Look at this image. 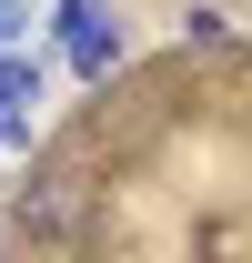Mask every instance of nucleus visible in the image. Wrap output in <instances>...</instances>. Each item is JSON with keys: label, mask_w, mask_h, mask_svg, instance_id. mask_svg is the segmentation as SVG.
Wrapping results in <instances>:
<instances>
[{"label": "nucleus", "mask_w": 252, "mask_h": 263, "mask_svg": "<svg viewBox=\"0 0 252 263\" xmlns=\"http://www.w3.org/2000/svg\"><path fill=\"white\" fill-rule=\"evenodd\" d=\"M31 101H40V71L31 61H0V142L31 132Z\"/></svg>", "instance_id": "nucleus-3"}, {"label": "nucleus", "mask_w": 252, "mask_h": 263, "mask_svg": "<svg viewBox=\"0 0 252 263\" xmlns=\"http://www.w3.org/2000/svg\"><path fill=\"white\" fill-rule=\"evenodd\" d=\"M10 233H31V243H81V233H91V182H81V172H31V182L10 193Z\"/></svg>", "instance_id": "nucleus-1"}, {"label": "nucleus", "mask_w": 252, "mask_h": 263, "mask_svg": "<svg viewBox=\"0 0 252 263\" xmlns=\"http://www.w3.org/2000/svg\"><path fill=\"white\" fill-rule=\"evenodd\" d=\"M182 41H192V51H222L232 31H222V10H182Z\"/></svg>", "instance_id": "nucleus-4"}, {"label": "nucleus", "mask_w": 252, "mask_h": 263, "mask_svg": "<svg viewBox=\"0 0 252 263\" xmlns=\"http://www.w3.org/2000/svg\"><path fill=\"white\" fill-rule=\"evenodd\" d=\"M10 31H20V10H10V0H0V41H10Z\"/></svg>", "instance_id": "nucleus-5"}, {"label": "nucleus", "mask_w": 252, "mask_h": 263, "mask_svg": "<svg viewBox=\"0 0 252 263\" xmlns=\"http://www.w3.org/2000/svg\"><path fill=\"white\" fill-rule=\"evenodd\" d=\"M51 31H61V51H71L81 81H111V61H121V21H111L101 0H61V21H51Z\"/></svg>", "instance_id": "nucleus-2"}]
</instances>
